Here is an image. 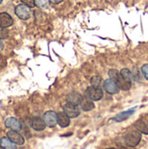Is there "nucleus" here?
<instances>
[{
  "label": "nucleus",
  "mask_w": 148,
  "mask_h": 149,
  "mask_svg": "<svg viewBox=\"0 0 148 149\" xmlns=\"http://www.w3.org/2000/svg\"><path fill=\"white\" fill-rule=\"evenodd\" d=\"M64 113L69 118H76L80 113L78 106H74V105H72L69 103H67L64 106Z\"/></svg>",
  "instance_id": "423d86ee"
},
{
  "label": "nucleus",
  "mask_w": 148,
  "mask_h": 149,
  "mask_svg": "<svg viewBox=\"0 0 148 149\" xmlns=\"http://www.w3.org/2000/svg\"><path fill=\"white\" fill-rule=\"evenodd\" d=\"M141 72H142V73L144 74L145 78L148 80V64H146V65H144L142 66Z\"/></svg>",
  "instance_id": "5701e85b"
},
{
  "label": "nucleus",
  "mask_w": 148,
  "mask_h": 149,
  "mask_svg": "<svg viewBox=\"0 0 148 149\" xmlns=\"http://www.w3.org/2000/svg\"><path fill=\"white\" fill-rule=\"evenodd\" d=\"M34 1H35V5H37L40 9H45L50 4L49 0H34Z\"/></svg>",
  "instance_id": "aec40b11"
},
{
  "label": "nucleus",
  "mask_w": 148,
  "mask_h": 149,
  "mask_svg": "<svg viewBox=\"0 0 148 149\" xmlns=\"http://www.w3.org/2000/svg\"><path fill=\"white\" fill-rule=\"evenodd\" d=\"M7 138L16 145H23L24 142V137L19 133H17V131H14V130L9 131L7 133Z\"/></svg>",
  "instance_id": "0eeeda50"
},
{
  "label": "nucleus",
  "mask_w": 148,
  "mask_h": 149,
  "mask_svg": "<svg viewBox=\"0 0 148 149\" xmlns=\"http://www.w3.org/2000/svg\"><path fill=\"white\" fill-rule=\"evenodd\" d=\"M91 86H93V87H100L101 86V83H102V79L99 77V76H93L91 80Z\"/></svg>",
  "instance_id": "6ab92c4d"
},
{
  "label": "nucleus",
  "mask_w": 148,
  "mask_h": 149,
  "mask_svg": "<svg viewBox=\"0 0 148 149\" xmlns=\"http://www.w3.org/2000/svg\"><path fill=\"white\" fill-rule=\"evenodd\" d=\"M57 122L61 127H66L70 125V118L64 112H61L57 114Z\"/></svg>",
  "instance_id": "ddd939ff"
},
{
  "label": "nucleus",
  "mask_w": 148,
  "mask_h": 149,
  "mask_svg": "<svg viewBox=\"0 0 148 149\" xmlns=\"http://www.w3.org/2000/svg\"><path fill=\"white\" fill-rule=\"evenodd\" d=\"M136 128L142 134H148V117L145 116L140 118L136 122Z\"/></svg>",
  "instance_id": "f8f14e48"
},
{
  "label": "nucleus",
  "mask_w": 148,
  "mask_h": 149,
  "mask_svg": "<svg viewBox=\"0 0 148 149\" xmlns=\"http://www.w3.org/2000/svg\"><path fill=\"white\" fill-rule=\"evenodd\" d=\"M0 149H4V148H2V147H0Z\"/></svg>",
  "instance_id": "bb28decb"
},
{
  "label": "nucleus",
  "mask_w": 148,
  "mask_h": 149,
  "mask_svg": "<svg viewBox=\"0 0 148 149\" xmlns=\"http://www.w3.org/2000/svg\"><path fill=\"white\" fill-rule=\"evenodd\" d=\"M50 2H51L52 3H55V4H57V3H61L63 0H49Z\"/></svg>",
  "instance_id": "b1692460"
},
{
  "label": "nucleus",
  "mask_w": 148,
  "mask_h": 149,
  "mask_svg": "<svg viewBox=\"0 0 148 149\" xmlns=\"http://www.w3.org/2000/svg\"><path fill=\"white\" fill-rule=\"evenodd\" d=\"M2 2H3V0H0V3H1Z\"/></svg>",
  "instance_id": "a878e982"
},
{
  "label": "nucleus",
  "mask_w": 148,
  "mask_h": 149,
  "mask_svg": "<svg viewBox=\"0 0 148 149\" xmlns=\"http://www.w3.org/2000/svg\"><path fill=\"white\" fill-rule=\"evenodd\" d=\"M43 120L44 121L45 125L49 127H54L57 126V113L53 111H48L44 114Z\"/></svg>",
  "instance_id": "39448f33"
},
{
  "label": "nucleus",
  "mask_w": 148,
  "mask_h": 149,
  "mask_svg": "<svg viewBox=\"0 0 148 149\" xmlns=\"http://www.w3.org/2000/svg\"><path fill=\"white\" fill-rule=\"evenodd\" d=\"M80 106H81V109L83 111H91L94 108V104L92 102V100H90L87 96H85V98L83 97L82 99V101L80 103Z\"/></svg>",
  "instance_id": "4468645a"
},
{
  "label": "nucleus",
  "mask_w": 148,
  "mask_h": 149,
  "mask_svg": "<svg viewBox=\"0 0 148 149\" xmlns=\"http://www.w3.org/2000/svg\"><path fill=\"white\" fill-rule=\"evenodd\" d=\"M3 43L2 39L0 38V52L3 51Z\"/></svg>",
  "instance_id": "393cba45"
},
{
  "label": "nucleus",
  "mask_w": 148,
  "mask_h": 149,
  "mask_svg": "<svg viewBox=\"0 0 148 149\" xmlns=\"http://www.w3.org/2000/svg\"><path fill=\"white\" fill-rule=\"evenodd\" d=\"M5 127L14 131H20L22 129L21 123L13 117H10L5 120Z\"/></svg>",
  "instance_id": "9d476101"
},
{
  "label": "nucleus",
  "mask_w": 148,
  "mask_h": 149,
  "mask_svg": "<svg viewBox=\"0 0 148 149\" xmlns=\"http://www.w3.org/2000/svg\"><path fill=\"white\" fill-rule=\"evenodd\" d=\"M16 15L23 20H27L31 17V10L30 7L26 6L25 4H18L15 8Z\"/></svg>",
  "instance_id": "f03ea898"
},
{
  "label": "nucleus",
  "mask_w": 148,
  "mask_h": 149,
  "mask_svg": "<svg viewBox=\"0 0 148 149\" xmlns=\"http://www.w3.org/2000/svg\"><path fill=\"white\" fill-rule=\"evenodd\" d=\"M133 113H134V109H130V110H127V111H125L123 113H120L117 114L113 120L117 121V122H121V121H124L126 119H128Z\"/></svg>",
  "instance_id": "2eb2a0df"
},
{
  "label": "nucleus",
  "mask_w": 148,
  "mask_h": 149,
  "mask_svg": "<svg viewBox=\"0 0 148 149\" xmlns=\"http://www.w3.org/2000/svg\"><path fill=\"white\" fill-rule=\"evenodd\" d=\"M13 24V18L6 12L0 13V27L7 28Z\"/></svg>",
  "instance_id": "9b49d317"
},
{
  "label": "nucleus",
  "mask_w": 148,
  "mask_h": 149,
  "mask_svg": "<svg viewBox=\"0 0 148 149\" xmlns=\"http://www.w3.org/2000/svg\"><path fill=\"white\" fill-rule=\"evenodd\" d=\"M9 35V32L8 31L6 30V28H3V27H0V38L1 39H3V38H6Z\"/></svg>",
  "instance_id": "412c9836"
},
{
  "label": "nucleus",
  "mask_w": 148,
  "mask_h": 149,
  "mask_svg": "<svg viewBox=\"0 0 148 149\" xmlns=\"http://www.w3.org/2000/svg\"><path fill=\"white\" fill-rule=\"evenodd\" d=\"M21 2L30 8H32L35 6V1L34 0H21Z\"/></svg>",
  "instance_id": "4be33fe9"
},
{
  "label": "nucleus",
  "mask_w": 148,
  "mask_h": 149,
  "mask_svg": "<svg viewBox=\"0 0 148 149\" xmlns=\"http://www.w3.org/2000/svg\"><path fill=\"white\" fill-rule=\"evenodd\" d=\"M141 140V134L140 132L133 131L129 134H127L125 137V141L126 144L129 147H136Z\"/></svg>",
  "instance_id": "7ed1b4c3"
},
{
  "label": "nucleus",
  "mask_w": 148,
  "mask_h": 149,
  "mask_svg": "<svg viewBox=\"0 0 148 149\" xmlns=\"http://www.w3.org/2000/svg\"><path fill=\"white\" fill-rule=\"evenodd\" d=\"M0 147L4 149H16V144L10 141L7 137H3L0 140Z\"/></svg>",
  "instance_id": "f3484780"
},
{
  "label": "nucleus",
  "mask_w": 148,
  "mask_h": 149,
  "mask_svg": "<svg viewBox=\"0 0 148 149\" xmlns=\"http://www.w3.org/2000/svg\"><path fill=\"white\" fill-rule=\"evenodd\" d=\"M85 94L92 101H98V100L102 99V97H103V91H102V89L100 87L90 86V87H88L86 89Z\"/></svg>",
  "instance_id": "20e7f679"
},
{
  "label": "nucleus",
  "mask_w": 148,
  "mask_h": 149,
  "mask_svg": "<svg viewBox=\"0 0 148 149\" xmlns=\"http://www.w3.org/2000/svg\"><path fill=\"white\" fill-rule=\"evenodd\" d=\"M120 74H121V76H122L126 81H128V82H130V83H131V82L133 81V76L132 72H130V70H128V69H126V68L122 69L121 72H120Z\"/></svg>",
  "instance_id": "a211bd4d"
},
{
  "label": "nucleus",
  "mask_w": 148,
  "mask_h": 149,
  "mask_svg": "<svg viewBox=\"0 0 148 149\" xmlns=\"http://www.w3.org/2000/svg\"><path fill=\"white\" fill-rule=\"evenodd\" d=\"M82 99H83V96L80 93H77V92H72V93H68L67 96H66L67 103L74 105V106L80 105V103L82 101Z\"/></svg>",
  "instance_id": "6e6552de"
},
{
  "label": "nucleus",
  "mask_w": 148,
  "mask_h": 149,
  "mask_svg": "<svg viewBox=\"0 0 148 149\" xmlns=\"http://www.w3.org/2000/svg\"><path fill=\"white\" fill-rule=\"evenodd\" d=\"M46 125L44 121L40 118H34L31 120V127L36 131H43Z\"/></svg>",
  "instance_id": "dca6fc26"
},
{
  "label": "nucleus",
  "mask_w": 148,
  "mask_h": 149,
  "mask_svg": "<svg viewBox=\"0 0 148 149\" xmlns=\"http://www.w3.org/2000/svg\"><path fill=\"white\" fill-rule=\"evenodd\" d=\"M104 89L109 94H116L120 91V88L118 87V86L111 79H106L104 82Z\"/></svg>",
  "instance_id": "1a4fd4ad"
},
{
  "label": "nucleus",
  "mask_w": 148,
  "mask_h": 149,
  "mask_svg": "<svg viewBox=\"0 0 148 149\" xmlns=\"http://www.w3.org/2000/svg\"><path fill=\"white\" fill-rule=\"evenodd\" d=\"M106 149H116V148H106Z\"/></svg>",
  "instance_id": "cd10ccee"
},
{
  "label": "nucleus",
  "mask_w": 148,
  "mask_h": 149,
  "mask_svg": "<svg viewBox=\"0 0 148 149\" xmlns=\"http://www.w3.org/2000/svg\"><path fill=\"white\" fill-rule=\"evenodd\" d=\"M109 77L111 78L112 80H113L115 82V84L118 86V87L120 89L122 90H129L131 88V83L126 81L120 74V72H119L117 70L115 69H111L108 72Z\"/></svg>",
  "instance_id": "f257e3e1"
}]
</instances>
